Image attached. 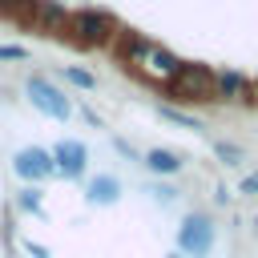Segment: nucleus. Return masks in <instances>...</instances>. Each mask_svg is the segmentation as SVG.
Masks as SVG:
<instances>
[{
  "instance_id": "obj_14",
  "label": "nucleus",
  "mask_w": 258,
  "mask_h": 258,
  "mask_svg": "<svg viewBox=\"0 0 258 258\" xmlns=\"http://www.w3.org/2000/svg\"><path fill=\"white\" fill-rule=\"evenodd\" d=\"M64 77H69L73 85H81V89H97V77L85 73V69H64Z\"/></svg>"
},
{
  "instance_id": "obj_18",
  "label": "nucleus",
  "mask_w": 258,
  "mask_h": 258,
  "mask_svg": "<svg viewBox=\"0 0 258 258\" xmlns=\"http://www.w3.org/2000/svg\"><path fill=\"white\" fill-rule=\"evenodd\" d=\"M24 250H28L32 258H48V250H44V246H36V242H24Z\"/></svg>"
},
{
  "instance_id": "obj_1",
  "label": "nucleus",
  "mask_w": 258,
  "mask_h": 258,
  "mask_svg": "<svg viewBox=\"0 0 258 258\" xmlns=\"http://www.w3.org/2000/svg\"><path fill=\"white\" fill-rule=\"evenodd\" d=\"M121 28H117V20L109 16V12H101V8H77L73 16H69V36L81 44V48H97V44H113V36H117Z\"/></svg>"
},
{
  "instance_id": "obj_11",
  "label": "nucleus",
  "mask_w": 258,
  "mask_h": 258,
  "mask_svg": "<svg viewBox=\"0 0 258 258\" xmlns=\"http://www.w3.org/2000/svg\"><path fill=\"white\" fill-rule=\"evenodd\" d=\"M141 161H145V169H149V173H161V177H173V173H181V153H173V149H161V145H157V149H149Z\"/></svg>"
},
{
  "instance_id": "obj_2",
  "label": "nucleus",
  "mask_w": 258,
  "mask_h": 258,
  "mask_svg": "<svg viewBox=\"0 0 258 258\" xmlns=\"http://www.w3.org/2000/svg\"><path fill=\"white\" fill-rule=\"evenodd\" d=\"M214 73H218V69H210V64L181 60V69H177V77L165 85V93L177 97V101H198V105H206V101H214Z\"/></svg>"
},
{
  "instance_id": "obj_7",
  "label": "nucleus",
  "mask_w": 258,
  "mask_h": 258,
  "mask_svg": "<svg viewBox=\"0 0 258 258\" xmlns=\"http://www.w3.org/2000/svg\"><path fill=\"white\" fill-rule=\"evenodd\" d=\"M48 153H52V165H56V173H64L69 181L85 177V169H89V149H85L81 141H56Z\"/></svg>"
},
{
  "instance_id": "obj_15",
  "label": "nucleus",
  "mask_w": 258,
  "mask_h": 258,
  "mask_svg": "<svg viewBox=\"0 0 258 258\" xmlns=\"http://www.w3.org/2000/svg\"><path fill=\"white\" fill-rule=\"evenodd\" d=\"M20 210L40 214V189H24V194H20Z\"/></svg>"
},
{
  "instance_id": "obj_6",
  "label": "nucleus",
  "mask_w": 258,
  "mask_h": 258,
  "mask_svg": "<svg viewBox=\"0 0 258 258\" xmlns=\"http://www.w3.org/2000/svg\"><path fill=\"white\" fill-rule=\"evenodd\" d=\"M214 101L222 105H254V85L238 69H218L214 73Z\"/></svg>"
},
{
  "instance_id": "obj_19",
  "label": "nucleus",
  "mask_w": 258,
  "mask_h": 258,
  "mask_svg": "<svg viewBox=\"0 0 258 258\" xmlns=\"http://www.w3.org/2000/svg\"><path fill=\"white\" fill-rule=\"evenodd\" d=\"M153 194H157V202H173V189H169V185H157Z\"/></svg>"
},
{
  "instance_id": "obj_3",
  "label": "nucleus",
  "mask_w": 258,
  "mask_h": 258,
  "mask_svg": "<svg viewBox=\"0 0 258 258\" xmlns=\"http://www.w3.org/2000/svg\"><path fill=\"white\" fill-rule=\"evenodd\" d=\"M214 238H218L214 218L194 210V214H185L181 226H177V254H185V258H206V254L214 250Z\"/></svg>"
},
{
  "instance_id": "obj_20",
  "label": "nucleus",
  "mask_w": 258,
  "mask_h": 258,
  "mask_svg": "<svg viewBox=\"0 0 258 258\" xmlns=\"http://www.w3.org/2000/svg\"><path fill=\"white\" fill-rule=\"evenodd\" d=\"M165 258H185V254H177V250H173V254H165Z\"/></svg>"
},
{
  "instance_id": "obj_5",
  "label": "nucleus",
  "mask_w": 258,
  "mask_h": 258,
  "mask_svg": "<svg viewBox=\"0 0 258 258\" xmlns=\"http://www.w3.org/2000/svg\"><path fill=\"white\" fill-rule=\"evenodd\" d=\"M28 97H32V105L44 113V117H52V121H69L73 117V105H69V97L52 85V81H44V77H28Z\"/></svg>"
},
{
  "instance_id": "obj_17",
  "label": "nucleus",
  "mask_w": 258,
  "mask_h": 258,
  "mask_svg": "<svg viewBox=\"0 0 258 258\" xmlns=\"http://www.w3.org/2000/svg\"><path fill=\"white\" fill-rule=\"evenodd\" d=\"M238 194H258V173H250V177H242V189Z\"/></svg>"
},
{
  "instance_id": "obj_4",
  "label": "nucleus",
  "mask_w": 258,
  "mask_h": 258,
  "mask_svg": "<svg viewBox=\"0 0 258 258\" xmlns=\"http://www.w3.org/2000/svg\"><path fill=\"white\" fill-rule=\"evenodd\" d=\"M133 69L145 77V81H157V85H169L173 77H177V69H181V60L169 52V48H161V44H145V52L133 60Z\"/></svg>"
},
{
  "instance_id": "obj_22",
  "label": "nucleus",
  "mask_w": 258,
  "mask_h": 258,
  "mask_svg": "<svg viewBox=\"0 0 258 258\" xmlns=\"http://www.w3.org/2000/svg\"><path fill=\"white\" fill-rule=\"evenodd\" d=\"M254 226H258V222H254Z\"/></svg>"
},
{
  "instance_id": "obj_10",
  "label": "nucleus",
  "mask_w": 258,
  "mask_h": 258,
  "mask_svg": "<svg viewBox=\"0 0 258 258\" xmlns=\"http://www.w3.org/2000/svg\"><path fill=\"white\" fill-rule=\"evenodd\" d=\"M85 198H89V206H117V198H121V181H117L113 173H97V177H89Z\"/></svg>"
},
{
  "instance_id": "obj_21",
  "label": "nucleus",
  "mask_w": 258,
  "mask_h": 258,
  "mask_svg": "<svg viewBox=\"0 0 258 258\" xmlns=\"http://www.w3.org/2000/svg\"><path fill=\"white\" fill-rule=\"evenodd\" d=\"M254 101H258V81H254Z\"/></svg>"
},
{
  "instance_id": "obj_8",
  "label": "nucleus",
  "mask_w": 258,
  "mask_h": 258,
  "mask_svg": "<svg viewBox=\"0 0 258 258\" xmlns=\"http://www.w3.org/2000/svg\"><path fill=\"white\" fill-rule=\"evenodd\" d=\"M12 165H16V173H20L24 181H44V177H52V173H56V165H52V153H48V149H40V145H28V149H20Z\"/></svg>"
},
{
  "instance_id": "obj_16",
  "label": "nucleus",
  "mask_w": 258,
  "mask_h": 258,
  "mask_svg": "<svg viewBox=\"0 0 258 258\" xmlns=\"http://www.w3.org/2000/svg\"><path fill=\"white\" fill-rule=\"evenodd\" d=\"M0 60H24V48L20 44H4L0 48Z\"/></svg>"
},
{
  "instance_id": "obj_12",
  "label": "nucleus",
  "mask_w": 258,
  "mask_h": 258,
  "mask_svg": "<svg viewBox=\"0 0 258 258\" xmlns=\"http://www.w3.org/2000/svg\"><path fill=\"white\" fill-rule=\"evenodd\" d=\"M165 121H173V125H181V129H194V133H202V121L198 117H189V113H181V109H173V105H161L157 109Z\"/></svg>"
},
{
  "instance_id": "obj_9",
  "label": "nucleus",
  "mask_w": 258,
  "mask_h": 258,
  "mask_svg": "<svg viewBox=\"0 0 258 258\" xmlns=\"http://www.w3.org/2000/svg\"><path fill=\"white\" fill-rule=\"evenodd\" d=\"M69 8L60 4V0H36L32 4V24L40 28V32H48V36H60V32H69Z\"/></svg>"
},
{
  "instance_id": "obj_13",
  "label": "nucleus",
  "mask_w": 258,
  "mask_h": 258,
  "mask_svg": "<svg viewBox=\"0 0 258 258\" xmlns=\"http://www.w3.org/2000/svg\"><path fill=\"white\" fill-rule=\"evenodd\" d=\"M214 153H218L226 165H242V161H246V149L234 145V141H214Z\"/></svg>"
}]
</instances>
